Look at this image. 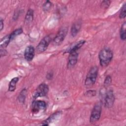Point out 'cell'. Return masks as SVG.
<instances>
[{"instance_id": "5bb4252c", "label": "cell", "mask_w": 126, "mask_h": 126, "mask_svg": "<svg viewBox=\"0 0 126 126\" xmlns=\"http://www.w3.org/2000/svg\"><path fill=\"white\" fill-rule=\"evenodd\" d=\"M19 80L18 77H14L11 80L9 84L8 91L9 92H13L16 88V84Z\"/></svg>"}, {"instance_id": "ba28073f", "label": "cell", "mask_w": 126, "mask_h": 126, "mask_svg": "<svg viewBox=\"0 0 126 126\" xmlns=\"http://www.w3.org/2000/svg\"><path fill=\"white\" fill-rule=\"evenodd\" d=\"M46 104L45 101L42 100H36L32 103V112L33 113H37L40 110H43L45 109Z\"/></svg>"}, {"instance_id": "7a4b0ae2", "label": "cell", "mask_w": 126, "mask_h": 126, "mask_svg": "<svg viewBox=\"0 0 126 126\" xmlns=\"http://www.w3.org/2000/svg\"><path fill=\"white\" fill-rule=\"evenodd\" d=\"M98 71V68L96 66H92L90 69L85 81V85L86 86L90 87L94 84L97 77Z\"/></svg>"}, {"instance_id": "52a82bcc", "label": "cell", "mask_w": 126, "mask_h": 126, "mask_svg": "<svg viewBox=\"0 0 126 126\" xmlns=\"http://www.w3.org/2000/svg\"><path fill=\"white\" fill-rule=\"evenodd\" d=\"M115 101V96L113 91L109 90L106 93L104 97V106L105 107L109 108L113 106Z\"/></svg>"}, {"instance_id": "ac0fdd59", "label": "cell", "mask_w": 126, "mask_h": 126, "mask_svg": "<svg viewBox=\"0 0 126 126\" xmlns=\"http://www.w3.org/2000/svg\"><path fill=\"white\" fill-rule=\"evenodd\" d=\"M27 91L26 89H24L21 91V92L19 94V95L18 97V99L20 102H21V103L24 102L25 98H26V96L27 94Z\"/></svg>"}, {"instance_id": "603a6c76", "label": "cell", "mask_w": 126, "mask_h": 126, "mask_svg": "<svg viewBox=\"0 0 126 126\" xmlns=\"http://www.w3.org/2000/svg\"><path fill=\"white\" fill-rule=\"evenodd\" d=\"M111 1L109 0H103L101 2L100 4L101 7L104 9H106L107 8L109 5H110Z\"/></svg>"}, {"instance_id": "2e32d148", "label": "cell", "mask_w": 126, "mask_h": 126, "mask_svg": "<svg viewBox=\"0 0 126 126\" xmlns=\"http://www.w3.org/2000/svg\"><path fill=\"white\" fill-rule=\"evenodd\" d=\"M33 18V11L32 9H30L27 11V13L25 16V22L28 24L31 22Z\"/></svg>"}, {"instance_id": "d6986e66", "label": "cell", "mask_w": 126, "mask_h": 126, "mask_svg": "<svg viewBox=\"0 0 126 126\" xmlns=\"http://www.w3.org/2000/svg\"><path fill=\"white\" fill-rule=\"evenodd\" d=\"M23 32V30L21 28H18L14 31L11 34H10V36H11V39L12 40L14 39L16 36H18V35L21 34Z\"/></svg>"}, {"instance_id": "9c48e42d", "label": "cell", "mask_w": 126, "mask_h": 126, "mask_svg": "<svg viewBox=\"0 0 126 126\" xmlns=\"http://www.w3.org/2000/svg\"><path fill=\"white\" fill-rule=\"evenodd\" d=\"M69 53V55L68 58L67 67L68 68H72L76 65L77 62L78 54L77 52H72Z\"/></svg>"}, {"instance_id": "6da1fadb", "label": "cell", "mask_w": 126, "mask_h": 126, "mask_svg": "<svg viewBox=\"0 0 126 126\" xmlns=\"http://www.w3.org/2000/svg\"><path fill=\"white\" fill-rule=\"evenodd\" d=\"M113 57V52L110 48L108 47L103 48L98 54L100 65L102 67L107 66L110 63Z\"/></svg>"}, {"instance_id": "ffe728a7", "label": "cell", "mask_w": 126, "mask_h": 126, "mask_svg": "<svg viewBox=\"0 0 126 126\" xmlns=\"http://www.w3.org/2000/svg\"><path fill=\"white\" fill-rule=\"evenodd\" d=\"M126 3H125L123 6H122L120 14H119V18L120 19H124L126 16Z\"/></svg>"}, {"instance_id": "d4e9b609", "label": "cell", "mask_w": 126, "mask_h": 126, "mask_svg": "<svg viewBox=\"0 0 126 126\" xmlns=\"http://www.w3.org/2000/svg\"><path fill=\"white\" fill-rule=\"evenodd\" d=\"M3 28V21L2 19H0V31H1Z\"/></svg>"}, {"instance_id": "8fae6325", "label": "cell", "mask_w": 126, "mask_h": 126, "mask_svg": "<svg viewBox=\"0 0 126 126\" xmlns=\"http://www.w3.org/2000/svg\"><path fill=\"white\" fill-rule=\"evenodd\" d=\"M81 27V23L80 21H77L75 22L72 26L70 31V34L72 36H75L78 32L80 31V30Z\"/></svg>"}, {"instance_id": "7c38bea8", "label": "cell", "mask_w": 126, "mask_h": 126, "mask_svg": "<svg viewBox=\"0 0 126 126\" xmlns=\"http://www.w3.org/2000/svg\"><path fill=\"white\" fill-rule=\"evenodd\" d=\"M61 114V112L60 111H57V112L54 113L52 115H51L50 117H49L47 118V119H46L44 121L42 122V123L41 125H46V126L49 125V123H50L52 122L53 121H54V120H55V119L59 117Z\"/></svg>"}, {"instance_id": "3957f363", "label": "cell", "mask_w": 126, "mask_h": 126, "mask_svg": "<svg viewBox=\"0 0 126 126\" xmlns=\"http://www.w3.org/2000/svg\"><path fill=\"white\" fill-rule=\"evenodd\" d=\"M102 111L101 105L100 103H97L94 106L90 117V122L94 123L96 122L100 119Z\"/></svg>"}, {"instance_id": "277c9868", "label": "cell", "mask_w": 126, "mask_h": 126, "mask_svg": "<svg viewBox=\"0 0 126 126\" xmlns=\"http://www.w3.org/2000/svg\"><path fill=\"white\" fill-rule=\"evenodd\" d=\"M52 36L48 35L42 38L36 46V50L38 53H41L44 52L47 49L49 44L52 41Z\"/></svg>"}, {"instance_id": "5b68a950", "label": "cell", "mask_w": 126, "mask_h": 126, "mask_svg": "<svg viewBox=\"0 0 126 126\" xmlns=\"http://www.w3.org/2000/svg\"><path fill=\"white\" fill-rule=\"evenodd\" d=\"M67 32V29L66 28H62L58 31V33L53 39V43L55 45H60L63 41L66 34Z\"/></svg>"}, {"instance_id": "9a60e30c", "label": "cell", "mask_w": 126, "mask_h": 126, "mask_svg": "<svg viewBox=\"0 0 126 126\" xmlns=\"http://www.w3.org/2000/svg\"><path fill=\"white\" fill-rule=\"evenodd\" d=\"M86 41L84 40H81L77 42L73 47H72L68 51L69 53L72 52H77V51L81 48V47L84 44Z\"/></svg>"}, {"instance_id": "e0dca14e", "label": "cell", "mask_w": 126, "mask_h": 126, "mask_svg": "<svg viewBox=\"0 0 126 126\" xmlns=\"http://www.w3.org/2000/svg\"><path fill=\"white\" fill-rule=\"evenodd\" d=\"M126 22H124L121 26L120 31V38L123 40H125L126 38Z\"/></svg>"}, {"instance_id": "484cf974", "label": "cell", "mask_w": 126, "mask_h": 126, "mask_svg": "<svg viewBox=\"0 0 126 126\" xmlns=\"http://www.w3.org/2000/svg\"><path fill=\"white\" fill-rule=\"evenodd\" d=\"M53 76V74H51V73H49L47 74V78L48 79H51L52 78V77Z\"/></svg>"}, {"instance_id": "cb8c5ba5", "label": "cell", "mask_w": 126, "mask_h": 126, "mask_svg": "<svg viewBox=\"0 0 126 126\" xmlns=\"http://www.w3.org/2000/svg\"><path fill=\"white\" fill-rule=\"evenodd\" d=\"M96 92L95 91H94V90H91L89 91H88L86 93V95L87 96H94L95 95Z\"/></svg>"}, {"instance_id": "4fadbf2b", "label": "cell", "mask_w": 126, "mask_h": 126, "mask_svg": "<svg viewBox=\"0 0 126 126\" xmlns=\"http://www.w3.org/2000/svg\"><path fill=\"white\" fill-rule=\"evenodd\" d=\"M11 40V39L10 34L6 35L4 37H3L2 38H1L0 42V46L1 48L4 49L6 48L8 46Z\"/></svg>"}, {"instance_id": "44dd1931", "label": "cell", "mask_w": 126, "mask_h": 126, "mask_svg": "<svg viewBox=\"0 0 126 126\" xmlns=\"http://www.w3.org/2000/svg\"><path fill=\"white\" fill-rule=\"evenodd\" d=\"M51 6H52V3L49 0L46 1L45 2L43 5V9L45 12L48 11L51 8Z\"/></svg>"}, {"instance_id": "8992f818", "label": "cell", "mask_w": 126, "mask_h": 126, "mask_svg": "<svg viewBox=\"0 0 126 126\" xmlns=\"http://www.w3.org/2000/svg\"><path fill=\"white\" fill-rule=\"evenodd\" d=\"M49 88L47 85L45 83H41L36 88L33 95V98H36L38 97L45 96L48 93Z\"/></svg>"}, {"instance_id": "7402d4cb", "label": "cell", "mask_w": 126, "mask_h": 126, "mask_svg": "<svg viewBox=\"0 0 126 126\" xmlns=\"http://www.w3.org/2000/svg\"><path fill=\"white\" fill-rule=\"evenodd\" d=\"M112 82V78L110 75H108L106 77L104 81V86L107 87L109 86Z\"/></svg>"}, {"instance_id": "30bf717a", "label": "cell", "mask_w": 126, "mask_h": 126, "mask_svg": "<svg viewBox=\"0 0 126 126\" xmlns=\"http://www.w3.org/2000/svg\"><path fill=\"white\" fill-rule=\"evenodd\" d=\"M35 53V50L32 46L30 45L26 47L24 52V57L27 61L32 60Z\"/></svg>"}]
</instances>
